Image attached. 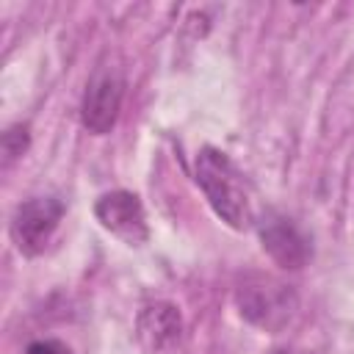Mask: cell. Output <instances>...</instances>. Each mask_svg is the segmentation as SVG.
Wrapping results in <instances>:
<instances>
[{"instance_id":"8","label":"cell","mask_w":354,"mask_h":354,"mask_svg":"<svg viewBox=\"0 0 354 354\" xmlns=\"http://www.w3.org/2000/svg\"><path fill=\"white\" fill-rule=\"evenodd\" d=\"M30 147V133L28 124H11L3 133V166L8 169L14 160H19Z\"/></svg>"},{"instance_id":"1","label":"cell","mask_w":354,"mask_h":354,"mask_svg":"<svg viewBox=\"0 0 354 354\" xmlns=\"http://www.w3.org/2000/svg\"><path fill=\"white\" fill-rule=\"evenodd\" d=\"M194 180L224 224H230L232 230H246L254 221L246 177L227 152L202 147L194 158Z\"/></svg>"},{"instance_id":"5","label":"cell","mask_w":354,"mask_h":354,"mask_svg":"<svg viewBox=\"0 0 354 354\" xmlns=\"http://www.w3.org/2000/svg\"><path fill=\"white\" fill-rule=\"evenodd\" d=\"M257 232H260V243L268 252V257L288 268V271H299L310 263L313 257V246L310 238L299 230V224L293 218H288L279 210H266L257 221Z\"/></svg>"},{"instance_id":"4","label":"cell","mask_w":354,"mask_h":354,"mask_svg":"<svg viewBox=\"0 0 354 354\" xmlns=\"http://www.w3.org/2000/svg\"><path fill=\"white\" fill-rule=\"evenodd\" d=\"M64 210L66 207L58 196H30L22 205H17L8 232H11V241L19 249V254L39 257L50 246V241L64 218Z\"/></svg>"},{"instance_id":"9","label":"cell","mask_w":354,"mask_h":354,"mask_svg":"<svg viewBox=\"0 0 354 354\" xmlns=\"http://www.w3.org/2000/svg\"><path fill=\"white\" fill-rule=\"evenodd\" d=\"M22 354H72V348H69L64 340H55V337H41V340L28 343Z\"/></svg>"},{"instance_id":"3","label":"cell","mask_w":354,"mask_h":354,"mask_svg":"<svg viewBox=\"0 0 354 354\" xmlns=\"http://www.w3.org/2000/svg\"><path fill=\"white\" fill-rule=\"evenodd\" d=\"M122 100H124V72L119 64L102 61L83 91V102H80V122L91 136H105L113 130L119 111H122Z\"/></svg>"},{"instance_id":"2","label":"cell","mask_w":354,"mask_h":354,"mask_svg":"<svg viewBox=\"0 0 354 354\" xmlns=\"http://www.w3.org/2000/svg\"><path fill=\"white\" fill-rule=\"evenodd\" d=\"M235 307L252 326L263 332H282L299 313V293L293 285L271 274H249L235 288Z\"/></svg>"},{"instance_id":"7","label":"cell","mask_w":354,"mask_h":354,"mask_svg":"<svg viewBox=\"0 0 354 354\" xmlns=\"http://www.w3.org/2000/svg\"><path fill=\"white\" fill-rule=\"evenodd\" d=\"M136 337L147 354H163L183 337V315L171 301H149L138 310Z\"/></svg>"},{"instance_id":"10","label":"cell","mask_w":354,"mask_h":354,"mask_svg":"<svg viewBox=\"0 0 354 354\" xmlns=\"http://www.w3.org/2000/svg\"><path fill=\"white\" fill-rule=\"evenodd\" d=\"M271 354H315V351H307V348H296V346H285V348H274Z\"/></svg>"},{"instance_id":"6","label":"cell","mask_w":354,"mask_h":354,"mask_svg":"<svg viewBox=\"0 0 354 354\" xmlns=\"http://www.w3.org/2000/svg\"><path fill=\"white\" fill-rule=\"evenodd\" d=\"M94 216H97V221H100L111 235H116V238L124 241L127 246H141V243H147V238H149L144 205H141V199H138L133 191L116 188V191L102 194V196L94 202Z\"/></svg>"}]
</instances>
